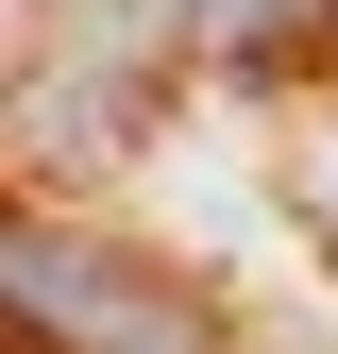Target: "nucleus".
I'll list each match as a JSON object with an SVG mask.
<instances>
[{
  "mask_svg": "<svg viewBox=\"0 0 338 354\" xmlns=\"http://www.w3.org/2000/svg\"><path fill=\"white\" fill-rule=\"evenodd\" d=\"M186 34L220 68H305L321 34H338V0H186Z\"/></svg>",
  "mask_w": 338,
  "mask_h": 354,
  "instance_id": "7ed1b4c3",
  "label": "nucleus"
},
{
  "mask_svg": "<svg viewBox=\"0 0 338 354\" xmlns=\"http://www.w3.org/2000/svg\"><path fill=\"white\" fill-rule=\"evenodd\" d=\"M0 354H220V321L136 236H84V219H17L0 203Z\"/></svg>",
  "mask_w": 338,
  "mask_h": 354,
  "instance_id": "f257e3e1",
  "label": "nucleus"
},
{
  "mask_svg": "<svg viewBox=\"0 0 338 354\" xmlns=\"http://www.w3.org/2000/svg\"><path fill=\"white\" fill-rule=\"evenodd\" d=\"M287 203H305V236H321V270H338V102L287 136Z\"/></svg>",
  "mask_w": 338,
  "mask_h": 354,
  "instance_id": "20e7f679",
  "label": "nucleus"
},
{
  "mask_svg": "<svg viewBox=\"0 0 338 354\" xmlns=\"http://www.w3.org/2000/svg\"><path fill=\"white\" fill-rule=\"evenodd\" d=\"M169 51H186V0H51V34H34V68H17V152L34 169H118L152 136V84Z\"/></svg>",
  "mask_w": 338,
  "mask_h": 354,
  "instance_id": "f03ea898",
  "label": "nucleus"
}]
</instances>
